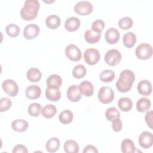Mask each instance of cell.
<instances>
[{"mask_svg":"<svg viewBox=\"0 0 153 153\" xmlns=\"http://www.w3.org/2000/svg\"><path fill=\"white\" fill-rule=\"evenodd\" d=\"M120 37L119 31L114 28L111 27L108 29L105 34V38L106 41L110 44H114L118 42Z\"/></svg>","mask_w":153,"mask_h":153,"instance_id":"cell-13","label":"cell"},{"mask_svg":"<svg viewBox=\"0 0 153 153\" xmlns=\"http://www.w3.org/2000/svg\"><path fill=\"white\" fill-rule=\"evenodd\" d=\"M62 84V79L57 74L50 75L47 79V85L48 88H59Z\"/></svg>","mask_w":153,"mask_h":153,"instance_id":"cell-18","label":"cell"},{"mask_svg":"<svg viewBox=\"0 0 153 153\" xmlns=\"http://www.w3.org/2000/svg\"><path fill=\"white\" fill-rule=\"evenodd\" d=\"M65 54L69 60L73 62L79 61L82 57L81 50L74 44H69L66 47Z\"/></svg>","mask_w":153,"mask_h":153,"instance_id":"cell-8","label":"cell"},{"mask_svg":"<svg viewBox=\"0 0 153 153\" xmlns=\"http://www.w3.org/2000/svg\"><path fill=\"white\" fill-rule=\"evenodd\" d=\"M61 23L60 18L57 15H50L48 16L45 19L46 26L51 29H56Z\"/></svg>","mask_w":153,"mask_h":153,"instance_id":"cell-21","label":"cell"},{"mask_svg":"<svg viewBox=\"0 0 153 153\" xmlns=\"http://www.w3.org/2000/svg\"><path fill=\"white\" fill-rule=\"evenodd\" d=\"M121 148L123 153H133L136 151L134 143L129 139H125L122 141Z\"/></svg>","mask_w":153,"mask_h":153,"instance_id":"cell-28","label":"cell"},{"mask_svg":"<svg viewBox=\"0 0 153 153\" xmlns=\"http://www.w3.org/2000/svg\"><path fill=\"white\" fill-rule=\"evenodd\" d=\"M93 10L92 4L87 1H81L78 2L74 6V11L82 16L90 14Z\"/></svg>","mask_w":153,"mask_h":153,"instance_id":"cell-7","label":"cell"},{"mask_svg":"<svg viewBox=\"0 0 153 153\" xmlns=\"http://www.w3.org/2000/svg\"><path fill=\"white\" fill-rule=\"evenodd\" d=\"M151 106V102L150 100L146 97H142L136 102V109L140 112H144L148 111Z\"/></svg>","mask_w":153,"mask_h":153,"instance_id":"cell-26","label":"cell"},{"mask_svg":"<svg viewBox=\"0 0 153 153\" xmlns=\"http://www.w3.org/2000/svg\"><path fill=\"white\" fill-rule=\"evenodd\" d=\"M79 90L81 94H84L85 96L90 97L94 93V86L88 81H83L78 85Z\"/></svg>","mask_w":153,"mask_h":153,"instance_id":"cell-17","label":"cell"},{"mask_svg":"<svg viewBox=\"0 0 153 153\" xmlns=\"http://www.w3.org/2000/svg\"><path fill=\"white\" fill-rule=\"evenodd\" d=\"M67 97L71 102H78L82 97V94L79 90L78 85L74 84L69 86L67 90Z\"/></svg>","mask_w":153,"mask_h":153,"instance_id":"cell-12","label":"cell"},{"mask_svg":"<svg viewBox=\"0 0 153 153\" xmlns=\"http://www.w3.org/2000/svg\"><path fill=\"white\" fill-rule=\"evenodd\" d=\"M87 74V69L83 65H78L75 66L72 70L73 76L77 79L82 78Z\"/></svg>","mask_w":153,"mask_h":153,"instance_id":"cell-33","label":"cell"},{"mask_svg":"<svg viewBox=\"0 0 153 153\" xmlns=\"http://www.w3.org/2000/svg\"><path fill=\"white\" fill-rule=\"evenodd\" d=\"M136 57L140 60H146L152 55V48L150 44L142 43L139 45L135 50Z\"/></svg>","mask_w":153,"mask_h":153,"instance_id":"cell-3","label":"cell"},{"mask_svg":"<svg viewBox=\"0 0 153 153\" xmlns=\"http://www.w3.org/2000/svg\"><path fill=\"white\" fill-rule=\"evenodd\" d=\"M122 127H123V123L121 120L120 119V118H115L112 121V128L114 131L115 132L120 131L122 129Z\"/></svg>","mask_w":153,"mask_h":153,"instance_id":"cell-40","label":"cell"},{"mask_svg":"<svg viewBox=\"0 0 153 153\" xmlns=\"http://www.w3.org/2000/svg\"><path fill=\"white\" fill-rule=\"evenodd\" d=\"M118 106L122 111L128 112L131 109L133 103L131 100L128 97H121L118 101Z\"/></svg>","mask_w":153,"mask_h":153,"instance_id":"cell-27","label":"cell"},{"mask_svg":"<svg viewBox=\"0 0 153 153\" xmlns=\"http://www.w3.org/2000/svg\"><path fill=\"white\" fill-rule=\"evenodd\" d=\"M2 87L5 93L11 97L16 96L19 91L17 84L14 80L11 79L4 80L2 83Z\"/></svg>","mask_w":153,"mask_h":153,"instance_id":"cell-9","label":"cell"},{"mask_svg":"<svg viewBox=\"0 0 153 153\" xmlns=\"http://www.w3.org/2000/svg\"><path fill=\"white\" fill-rule=\"evenodd\" d=\"M133 22L129 17H122L118 21V26L123 30H127L131 28L133 26Z\"/></svg>","mask_w":153,"mask_h":153,"instance_id":"cell-37","label":"cell"},{"mask_svg":"<svg viewBox=\"0 0 153 153\" xmlns=\"http://www.w3.org/2000/svg\"><path fill=\"white\" fill-rule=\"evenodd\" d=\"M40 4L37 0H26L20 11L21 17L26 21L35 19L38 14Z\"/></svg>","mask_w":153,"mask_h":153,"instance_id":"cell-2","label":"cell"},{"mask_svg":"<svg viewBox=\"0 0 153 153\" xmlns=\"http://www.w3.org/2000/svg\"><path fill=\"white\" fill-rule=\"evenodd\" d=\"M45 96L50 101L57 102L61 98V92L59 88H47L45 90Z\"/></svg>","mask_w":153,"mask_h":153,"instance_id":"cell-20","label":"cell"},{"mask_svg":"<svg viewBox=\"0 0 153 153\" xmlns=\"http://www.w3.org/2000/svg\"><path fill=\"white\" fill-rule=\"evenodd\" d=\"M120 116L121 115L119 111L114 107L108 108L105 112V117L109 121H112L115 118H120Z\"/></svg>","mask_w":153,"mask_h":153,"instance_id":"cell-35","label":"cell"},{"mask_svg":"<svg viewBox=\"0 0 153 153\" xmlns=\"http://www.w3.org/2000/svg\"><path fill=\"white\" fill-rule=\"evenodd\" d=\"M114 98L113 90L108 86L102 87L98 92V99L99 101L104 104L109 103Z\"/></svg>","mask_w":153,"mask_h":153,"instance_id":"cell-4","label":"cell"},{"mask_svg":"<svg viewBox=\"0 0 153 153\" xmlns=\"http://www.w3.org/2000/svg\"><path fill=\"white\" fill-rule=\"evenodd\" d=\"M74 115L72 112L68 109L64 110L61 112L59 116L60 122L63 124H68L71 123L73 120Z\"/></svg>","mask_w":153,"mask_h":153,"instance_id":"cell-31","label":"cell"},{"mask_svg":"<svg viewBox=\"0 0 153 153\" xmlns=\"http://www.w3.org/2000/svg\"><path fill=\"white\" fill-rule=\"evenodd\" d=\"M60 140L56 137H53L49 139L45 145L46 149L49 152H56L60 147Z\"/></svg>","mask_w":153,"mask_h":153,"instance_id":"cell-24","label":"cell"},{"mask_svg":"<svg viewBox=\"0 0 153 153\" xmlns=\"http://www.w3.org/2000/svg\"><path fill=\"white\" fill-rule=\"evenodd\" d=\"M123 44L127 48H131L136 42V35L131 32H127L123 35Z\"/></svg>","mask_w":153,"mask_h":153,"instance_id":"cell-25","label":"cell"},{"mask_svg":"<svg viewBox=\"0 0 153 153\" xmlns=\"http://www.w3.org/2000/svg\"><path fill=\"white\" fill-rule=\"evenodd\" d=\"M152 111L151 110L146 112L145 117V121L147 123L148 126L151 128H152Z\"/></svg>","mask_w":153,"mask_h":153,"instance_id":"cell-42","label":"cell"},{"mask_svg":"<svg viewBox=\"0 0 153 153\" xmlns=\"http://www.w3.org/2000/svg\"><path fill=\"white\" fill-rule=\"evenodd\" d=\"M39 27L36 24H29L25 26L23 30V36L26 39H33L39 33Z\"/></svg>","mask_w":153,"mask_h":153,"instance_id":"cell-10","label":"cell"},{"mask_svg":"<svg viewBox=\"0 0 153 153\" xmlns=\"http://www.w3.org/2000/svg\"><path fill=\"white\" fill-rule=\"evenodd\" d=\"M138 142L141 147L145 149H148L152 145L153 135L151 133L145 131L139 136Z\"/></svg>","mask_w":153,"mask_h":153,"instance_id":"cell-11","label":"cell"},{"mask_svg":"<svg viewBox=\"0 0 153 153\" xmlns=\"http://www.w3.org/2000/svg\"><path fill=\"white\" fill-rule=\"evenodd\" d=\"M80 24V20L78 17H71L66 20L64 26L68 31L74 32L79 29Z\"/></svg>","mask_w":153,"mask_h":153,"instance_id":"cell-15","label":"cell"},{"mask_svg":"<svg viewBox=\"0 0 153 153\" xmlns=\"http://www.w3.org/2000/svg\"><path fill=\"white\" fill-rule=\"evenodd\" d=\"M137 90L141 95L148 96L152 92V84L151 82L148 80H142L138 83Z\"/></svg>","mask_w":153,"mask_h":153,"instance_id":"cell-16","label":"cell"},{"mask_svg":"<svg viewBox=\"0 0 153 153\" xmlns=\"http://www.w3.org/2000/svg\"><path fill=\"white\" fill-rule=\"evenodd\" d=\"M122 58L121 53L117 49L108 50L105 55V61L109 66H114L117 65Z\"/></svg>","mask_w":153,"mask_h":153,"instance_id":"cell-5","label":"cell"},{"mask_svg":"<svg viewBox=\"0 0 153 153\" xmlns=\"http://www.w3.org/2000/svg\"><path fill=\"white\" fill-rule=\"evenodd\" d=\"M41 115L45 118H51L56 115L57 112V109L54 105L49 104L43 107L41 109Z\"/></svg>","mask_w":153,"mask_h":153,"instance_id":"cell-29","label":"cell"},{"mask_svg":"<svg viewBox=\"0 0 153 153\" xmlns=\"http://www.w3.org/2000/svg\"><path fill=\"white\" fill-rule=\"evenodd\" d=\"M12 105L11 100L8 97H2L0 100V111L1 112L8 110Z\"/></svg>","mask_w":153,"mask_h":153,"instance_id":"cell-38","label":"cell"},{"mask_svg":"<svg viewBox=\"0 0 153 153\" xmlns=\"http://www.w3.org/2000/svg\"><path fill=\"white\" fill-rule=\"evenodd\" d=\"M5 31L7 34L10 37H16L20 33L19 27L15 24H10L5 27Z\"/></svg>","mask_w":153,"mask_h":153,"instance_id":"cell-36","label":"cell"},{"mask_svg":"<svg viewBox=\"0 0 153 153\" xmlns=\"http://www.w3.org/2000/svg\"><path fill=\"white\" fill-rule=\"evenodd\" d=\"M101 37V33H97L91 29L87 30L84 33L85 40L89 44H95L97 42Z\"/></svg>","mask_w":153,"mask_h":153,"instance_id":"cell-23","label":"cell"},{"mask_svg":"<svg viewBox=\"0 0 153 153\" xmlns=\"http://www.w3.org/2000/svg\"><path fill=\"white\" fill-rule=\"evenodd\" d=\"M28 123L22 119H17L13 121L11 123L12 128L18 132H23L28 128Z\"/></svg>","mask_w":153,"mask_h":153,"instance_id":"cell-22","label":"cell"},{"mask_svg":"<svg viewBox=\"0 0 153 153\" xmlns=\"http://www.w3.org/2000/svg\"><path fill=\"white\" fill-rule=\"evenodd\" d=\"M27 79L32 82L39 81L42 77V73L40 70L36 68H31L26 72Z\"/></svg>","mask_w":153,"mask_h":153,"instance_id":"cell-19","label":"cell"},{"mask_svg":"<svg viewBox=\"0 0 153 153\" xmlns=\"http://www.w3.org/2000/svg\"><path fill=\"white\" fill-rule=\"evenodd\" d=\"M105 27V22L100 19L94 21L91 25V30L97 33H101Z\"/></svg>","mask_w":153,"mask_h":153,"instance_id":"cell-39","label":"cell"},{"mask_svg":"<svg viewBox=\"0 0 153 153\" xmlns=\"http://www.w3.org/2000/svg\"><path fill=\"white\" fill-rule=\"evenodd\" d=\"M82 152H83V153H87V152H94V153L96 152V153H97L98 150L94 146L91 145H88L84 148Z\"/></svg>","mask_w":153,"mask_h":153,"instance_id":"cell-43","label":"cell"},{"mask_svg":"<svg viewBox=\"0 0 153 153\" xmlns=\"http://www.w3.org/2000/svg\"><path fill=\"white\" fill-rule=\"evenodd\" d=\"M100 57V53L96 48H88L84 53V60L89 65L96 64L99 62Z\"/></svg>","mask_w":153,"mask_h":153,"instance_id":"cell-6","label":"cell"},{"mask_svg":"<svg viewBox=\"0 0 153 153\" xmlns=\"http://www.w3.org/2000/svg\"><path fill=\"white\" fill-rule=\"evenodd\" d=\"M41 94V89L37 85H30L25 90V95L27 98L30 100L36 99Z\"/></svg>","mask_w":153,"mask_h":153,"instance_id":"cell-14","label":"cell"},{"mask_svg":"<svg viewBox=\"0 0 153 153\" xmlns=\"http://www.w3.org/2000/svg\"><path fill=\"white\" fill-rule=\"evenodd\" d=\"M135 80L134 72L129 69L123 71L116 82V87L121 93L128 91L132 87V85Z\"/></svg>","mask_w":153,"mask_h":153,"instance_id":"cell-1","label":"cell"},{"mask_svg":"<svg viewBox=\"0 0 153 153\" xmlns=\"http://www.w3.org/2000/svg\"><path fill=\"white\" fill-rule=\"evenodd\" d=\"M115 77V73L110 69L103 70L99 75V78L101 81L104 82H109L114 80Z\"/></svg>","mask_w":153,"mask_h":153,"instance_id":"cell-32","label":"cell"},{"mask_svg":"<svg viewBox=\"0 0 153 153\" xmlns=\"http://www.w3.org/2000/svg\"><path fill=\"white\" fill-rule=\"evenodd\" d=\"M13 153H20V152H22V153H27L28 151L27 148L22 144H19L16 145L13 149Z\"/></svg>","mask_w":153,"mask_h":153,"instance_id":"cell-41","label":"cell"},{"mask_svg":"<svg viewBox=\"0 0 153 153\" xmlns=\"http://www.w3.org/2000/svg\"><path fill=\"white\" fill-rule=\"evenodd\" d=\"M42 107L41 104L38 103H30L27 108L28 114L32 117H38L41 111Z\"/></svg>","mask_w":153,"mask_h":153,"instance_id":"cell-34","label":"cell"},{"mask_svg":"<svg viewBox=\"0 0 153 153\" xmlns=\"http://www.w3.org/2000/svg\"><path fill=\"white\" fill-rule=\"evenodd\" d=\"M64 150L67 153H78L79 151V146L76 141L68 140L64 143Z\"/></svg>","mask_w":153,"mask_h":153,"instance_id":"cell-30","label":"cell"}]
</instances>
